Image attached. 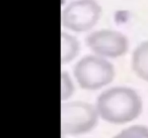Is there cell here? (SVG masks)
Masks as SVG:
<instances>
[{
	"mask_svg": "<svg viewBox=\"0 0 148 138\" xmlns=\"http://www.w3.org/2000/svg\"><path fill=\"white\" fill-rule=\"evenodd\" d=\"M97 113L106 122L126 124L135 120L142 112V100L135 90L114 87L103 91L97 100Z\"/></svg>",
	"mask_w": 148,
	"mask_h": 138,
	"instance_id": "1",
	"label": "cell"
},
{
	"mask_svg": "<svg viewBox=\"0 0 148 138\" xmlns=\"http://www.w3.org/2000/svg\"><path fill=\"white\" fill-rule=\"evenodd\" d=\"M74 77L82 89L95 91L109 85L115 78V68L105 57L85 55L74 67Z\"/></svg>",
	"mask_w": 148,
	"mask_h": 138,
	"instance_id": "2",
	"label": "cell"
},
{
	"mask_svg": "<svg viewBox=\"0 0 148 138\" xmlns=\"http://www.w3.org/2000/svg\"><path fill=\"white\" fill-rule=\"evenodd\" d=\"M99 117L97 107L86 102L63 104L61 108L62 133L73 136L88 133L97 126Z\"/></svg>",
	"mask_w": 148,
	"mask_h": 138,
	"instance_id": "3",
	"label": "cell"
},
{
	"mask_svg": "<svg viewBox=\"0 0 148 138\" xmlns=\"http://www.w3.org/2000/svg\"><path fill=\"white\" fill-rule=\"evenodd\" d=\"M101 7L95 0H75L62 11V24L75 32L91 29L99 21Z\"/></svg>",
	"mask_w": 148,
	"mask_h": 138,
	"instance_id": "4",
	"label": "cell"
},
{
	"mask_svg": "<svg viewBox=\"0 0 148 138\" xmlns=\"http://www.w3.org/2000/svg\"><path fill=\"white\" fill-rule=\"evenodd\" d=\"M86 45L95 55L105 59H116L124 55L129 49L128 39L122 32L112 29H101L86 37Z\"/></svg>",
	"mask_w": 148,
	"mask_h": 138,
	"instance_id": "5",
	"label": "cell"
},
{
	"mask_svg": "<svg viewBox=\"0 0 148 138\" xmlns=\"http://www.w3.org/2000/svg\"><path fill=\"white\" fill-rule=\"evenodd\" d=\"M132 68L140 79L148 82V41L141 43L134 49Z\"/></svg>",
	"mask_w": 148,
	"mask_h": 138,
	"instance_id": "6",
	"label": "cell"
},
{
	"mask_svg": "<svg viewBox=\"0 0 148 138\" xmlns=\"http://www.w3.org/2000/svg\"><path fill=\"white\" fill-rule=\"evenodd\" d=\"M79 43L73 35L67 32L61 33V64L66 65L77 57Z\"/></svg>",
	"mask_w": 148,
	"mask_h": 138,
	"instance_id": "7",
	"label": "cell"
},
{
	"mask_svg": "<svg viewBox=\"0 0 148 138\" xmlns=\"http://www.w3.org/2000/svg\"><path fill=\"white\" fill-rule=\"evenodd\" d=\"M113 138H148V127L144 125H133L125 128Z\"/></svg>",
	"mask_w": 148,
	"mask_h": 138,
	"instance_id": "8",
	"label": "cell"
},
{
	"mask_svg": "<svg viewBox=\"0 0 148 138\" xmlns=\"http://www.w3.org/2000/svg\"><path fill=\"white\" fill-rule=\"evenodd\" d=\"M74 84L67 72L61 73V99L62 101L69 99L74 93Z\"/></svg>",
	"mask_w": 148,
	"mask_h": 138,
	"instance_id": "9",
	"label": "cell"
}]
</instances>
